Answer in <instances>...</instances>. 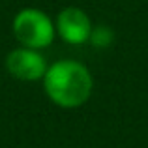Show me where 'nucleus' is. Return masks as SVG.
<instances>
[{
    "mask_svg": "<svg viewBox=\"0 0 148 148\" xmlns=\"http://www.w3.org/2000/svg\"><path fill=\"white\" fill-rule=\"evenodd\" d=\"M45 96L60 109H79L94 92V77L79 60L62 58L49 64L43 79Z\"/></svg>",
    "mask_w": 148,
    "mask_h": 148,
    "instance_id": "1",
    "label": "nucleus"
},
{
    "mask_svg": "<svg viewBox=\"0 0 148 148\" xmlns=\"http://www.w3.org/2000/svg\"><path fill=\"white\" fill-rule=\"evenodd\" d=\"M11 32L19 45L30 49H47L56 38L54 21L40 8H23L11 21Z\"/></svg>",
    "mask_w": 148,
    "mask_h": 148,
    "instance_id": "2",
    "label": "nucleus"
},
{
    "mask_svg": "<svg viewBox=\"0 0 148 148\" xmlns=\"http://www.w3.org/2000/svg\"><path fill=\"white\" fill-rule=\"evenodd\" d=\"M49 64L40 49H30L19 45L17 49L10 51L6 56V69L13 79L25 81V83H36L41 81L47 71Z\"/></svg>",
    "mask_w": 148,
    "mask_h": 148,
    "instance_id": "3",
    "label": "nucleus"
},
{
    "mask_svg": "<svg viewBox=\"0 0 148 148\" xmlns=\"http://www.w3.org/2000/svg\"><path fill=\"white\" fill-rule=\"evenodd\" d=\"M54 26H56V36L68 45L88 43L92 28H94L90 15L79 6L62 8L56 13Z\"/></svg>",
    "mask_w": 148,
    "mask_h": 148,
    "instance_id": "4",
    "label": "nucleus"
},
{
    "mask_svg": "<svg viewBox=\"0 0 148 148\" xmlns=\"http://www.w3.org/2000/svg\"><path fill=\"white\" fill-rule=\"evenodd\" d=\"M112 40H114V32H112L111 26H107V25H94L88 43H90L92 47H96V49H107V47H111Z\"/></svg>",
    "mask_w": 148,
    "mask_h": 148,
    "instance_id": "5",
    "label": "nucleus"
}]
</instances>
